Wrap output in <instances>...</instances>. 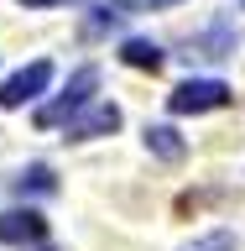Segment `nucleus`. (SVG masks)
I'll return each mask as SVG.
<instances>
[{"instance_id": "1", "label": "nucleus", "mask_w": 245, "mask_h": 251, "mask_svg": "<svg viewBox=\"0 0 245 251\" xmlns=\"http://www.w3.org/2000/svg\"><path fill=\"white\" fill-rule=\"evenodd\" d=\"M94 89H99V68H94V63L73 68V78H68L63 100H52V105H42V110H37V126H63L68 115H78V110L94 100Z\"/></svg>"}, {"instance_id": "2", "label": "nucleus", "mask_w": 245, "mask_h": 251, "mask_svg": "<svg viewBox=\"0 0 245 251\" xmlns=\"http://www.w3.org/2000/svg\"><path fill=\"white\" fill-rule=\"evenodd\" d=\"M219 105H230V84H219V78H188L167 94L172 115H203V110H219Z\"/></svg>"}, {"instance_id": "3", "label": "nucleus", "mask_w": 245, "mask_h": 251, "mask_svg": "<svg viewBox=\"0 0 245 251\" xmlns=\"http://www.w3.org/2000/svg\"><path fill=\"white\" fill-rule=\"evenodd\" d=\"M47 84H52V63L37 58V63H26L21 74H11L5 84H0V105H5V110H21L26 100H37Z\"/></svg>"}, {"instance_id": "4", "label": "nucleus", "mask_w": 245, "mask_h": 251, "mask_svg": "<svg viewBox=\"0 0 245 251\" xmlns=\"http://www.w3.org/2000/svg\"><path fill=\"white\" fill-rule=\"evenodd\" d=\"M63 131H68V141L110 136V131H120V110H115V105H105V100H89L78 115H68V121H63Z\"/></svg>"}, {"instance_id": "5", "label": "nucleus", "mask_w": 245, "mask_h": 251, "mask_svg": "<svg viewBox=\"0 0 245 251\" xmlns=\"http://www.w3.org/2000/svg\"><path fill=\"white\" fill-rule=\"evenodd\" d=\"M47 235V220L37 209H5L0 215V241L5 246H31V241H42Z\"/></svg>"}, {"instance_id": "6", "label": "nucleus", "mask_w": 245, "mask_h": 251, "mask_svg": "<svg viewBox=\"0 0 245 251\" xmlns=\"http://www.w3.org/2000/svg\"><path fill=\"white\" fill-rule=\"evenodd\" d=\"M235 52V26L230 21H214L209 37H199V58H230Z\"/></svg>"}, {"instance_id": "7", "label": "nucleus", "mask_w": 245, "mask_h": 251, "mask_svg": "<svg viewBox=\"0 0 245 251\" xmlns=\"http://www.w3.org/2000/svg\"><path fill=\"white\" fill-rule=\"evenodd\" d=\"M146 147H152L162 162H178V157L188 152L183 141H178V131H172V126H146Z\"/></svg>"}, {"instance_id": "8", "label": "nucleus", "mask_w": 245, "mask_h": 251, "mask_svg": "<svg viewBox=\"0 0 245 251\" xmlns=\"http://www.w3.org/2000/svg\"><path fill=\"white\" fill-rule=\"evenodd\" d=\"M131 11H136V0H110V5H94V16H89V26H84V31H89V37H94V31H110V26H120Z\"/></svg>"}, {"instance_id": "9", "label": "nucleus", "mask_w": 245, "mask_h": 251, "mask_svg": "<svg viewBox=\"0 0 245 251\" xmlns=\"http://www.w3.org/2000/svg\"><path fill=\"white\" fill-rule=\"evenodd\" d=\"M120 58L131 63V68H152V74H156V68H162V47H156V42H141V37H131V42L120 47Z\"/></svg>"}, {"instance_id": "10", "label": "nucleus", "mask_w": 245, "mask_h": 251, "mask_svg": "<svg viewBox=\"0 0 245 251\" xmlns=\"http://www.w3.org/2000/svg\"><path fill=\"white\" fill-rule=\"evenodd\" d=\"M52 188H58V183H52V168H42V162L16 178V194H21V199H26V194H52Z\"/></svg>"}, {"instance_id": "11", "label": "nucleus", "mask_w": 245, "mask_h": 251, "mask_svg": "<svg viewBox=\"0 0 245 251\" xmlns=\"http://www.w3.org/2000/svg\"><path fill=\"white\" fill-rule=\"evenodd\" d=\"M183 251H235V235L230 230H209V235H199V241H188Z\"/></svg>"}, {"instance_id": "12", "label": "nucleus", "mask_w": 245, "mask_h": 251, "mask_svg": "<svg viewBox=\"0 0 245 251\" xmlns=\"http://www.w3.org/2000/svg\"><path fill=\"white\" fill-rule=\"evenodd\" d=\"M162 5H178V0H136V11H162Z\"/></svg>"}, {"instance_id": "13", "label": "nucleus", "mask_w": 245, "mask_h": 251, "mask_svg": "<svg viewBox=\"0 0 245 251\" xmlns=\"http://www.w3.org/2000/svg\"><path fill=\"white\" fill-rule=\"evenodd\" d=\"M21 5H31V11H42V5H68V0H21Z\"/></svg>"}, {"instance_id": "14", "label": "nucleus", "mask_w": 245, "mask_h": 251, "mask_svg": "<svg viewBox=\"0 0 245 251\" xmlns=\"http://www.w3.org/2000/svg\"><path fill=\"white\" fill-rule=\"evenodd\" d=\"M240 5H245V0H240Z\"/></svg>"}]
</instances>
